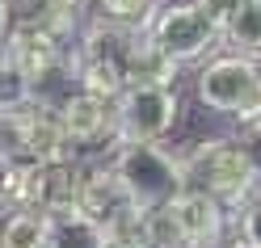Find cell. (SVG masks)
<instances>
[{
	"mask_svg": "<svg viewBox=\"0 0 261 248\" xmlns=\"http://www.w3.org/2000/svg\"><path fill=\"white\" fill-rule=\"evenodd\" d=\"M76 214L101 227L106 244H139V210L130 202L114 164H80Z\"/></svg>",
	"mask_w": 261,
	"mask_h": 248,
	"instance_id": "4",
	"label": "cell"
},
{
	"mask_svg": "<svg viewBox=\"0 0 261 248\" xmlns=\"http://www.w3.org/2000/svg\"><path fill=\"white\" fill-rule=\"evenodd\" d=\"M9 25H13V5H9V0H0V46H5Z\"/></svg>",
	"mask_w": 261,
	"mask_h": 248,
	"instance_id": "20",
	"label": "cell"
},
{
	"mask_svg": "<svg viewBox=\"0 0 261 248\" xmlns=\"http://www.w3.org/2000/svg\"><path fill=\"white\" fill-rule=\"evenodd\" d=\"M143 30L152 34V42L177 63H194L211 55L219 46V25L194 5V0H173V5H156L152 17L143 21Z\"/></svg>",
	"mask_w": 261,
	"mask_h": 248,
	"instance_id": "7",
	"label": "cell"
},
{
	"mask_svg": "<svg viewBox=\"0 0 261 248\" xmlns=\"http://www.w3.org/2000/svg\"><path fill=\"white\" fill-rule=\"evenodd\" d=\"M9 181H13V160L0 156V210H9Z\"/></svg>",
	"mask_w": 261,
	"mask_h": 248,
	"instance_id": "19",
	"label": "cell"
},
{
	"mask_svg": "<svg viewBox=\"0 0 261 248\" xmlns=\"http://www.w3.org/2000/svg\"><path fill=\"white\" fill-rule=\"evenodd\" d=\"M194 97L198 105L219 114V118H232L236 126L257 118L261 109V68L253 55H240V51H227L206 59L198 76H194Z\"/></svg>",
	"mask_w": 261,
	"mask_h": 248,
	"instance_id": "3",
	"label": "cell"
},
{
	"mask_svg": "<svg viewBox=\"0 0 261 248\" xmlns=\"http://www.w3.org/2000/svg\"><path fill=\"white\" fill-rule=\"evenodd\" d=\"M55 114H59L63 130H68L76 156H80V152H101V147L114 152V147L122 143L110 97H97V93H89V89H72V93L55 105Z\"/></svg>",
	"mask_w": 261,
	"mask_h": 248,
	"instance_id": "8",
	"label": "cell"
},
{
	"mask_svg": "<svg viewBox=\"0 0 261 248\" xmlns=\"http://www.w3.org/2000/svg\"><path fill=\"white\" fill-rule=\"evenodd\" d=\"M9 5H13V0H9Z\"/></svg>",
	"mask_w": 261,
	"mask_h": 248,
	"instance_id": "22",
	"label": "cell"
},
{
	"mask_svg": "<svg viewBox=\"0 0 261 248\" xmlns=\"http://www.w3.org/2000/svg\"><path fill=\"white\" fill-rule=\"evenodd\" d=\"M181 173H186V185L206 189L227 210H236L261 181V169L249 156V147L240 143V135L198 139L190 152H181Z\"/></svg>",
	"mask_w": 261,
	"mask_h": 248,
	"instance_id": "2",
	"label": "cell"
},
{
	"mask_svg": "<svg viewBox=\"0 0 261 248\" xmlns=\"http://www.w3.org/2000/svg\"><path fill=\"white\" fill-rule=\"evenodd\" d=\"M257 118H261V109H257Z\"/></svg>",
	"mask_w": 261,
	"mask_h": 248,
	"instance_id": "21",
	"label": "cell"
},
{
	"mask_svg": "<svg viewBox=\"0 0 261 248\" xmlns=\"http://www.w3.org/2000/svg\"><path fill=\"white\" fill-rule=\"evenodd\" d=\"M232 236V214L206 189L181 185L169 202L139 214V244H223Z\"/></svg>",
	"mask_w": 261,
	"mask_h": 248,
	"instance_id": "1",
	"label": "cell"
},
{
	"mask_svg": "<svg viewBox=\"0 0 261 248\" xmlns=\"http://www.w3.org/2000/svg\"><path fill=\"white\" fill-rule=\"evenodd\" d=\"M114 173L122 177L135 210H152L186 185L181 173V152H169L165 143H118L114 147Z\"/></svg>",
	"mask_w": 261,
	"mask_h": 248,
	"instance_id": "5",
	"label": "cell"
},
{
	"mask_svg": "<svg viewBox=\"0 0 261 248\" xmlns=\"http://www.w3.org/2000/svg\"><path fill=\"white\" fill-rule=\"evenodd\" d=\"M240 143L249 147V156L257 160V169H261V118H249V122H240Z\"/></svg>",
	"mask_w": 261,
	"mask_h": 248,
	"instance_id": "17",
	"label": "cell"
},
{
	"mask_svg": "<svg viewBox=\"0 0 261 248\" xmlns=\"http://www.w3.org/2000/svg\"><path fill=\"white\" fill-rule=\"evenodd\" d=\"M97 17H110V21H122V25H143L152 17L156 0H89Z\"/></svg>",
	"mask_w": 261,
	"mask_h": 248,
	"instance_id": "14",
	"label": "cell"
},
{
	"mask_svg": "<svg viewBox=\"0 0 261 248\" xmlns=\"http://www.w3.org/2000/svg\"><path fill=\"white\" fill-rule=\"evenodd\" d=\"M89 0H13V17H34L42 25H51L59 38H76L80 34V13Z\"/></svg>",
	"mask_w": 261,
	"mask_h": 248,
	"instance_id": "11",
	"label": "cell"
},
{
	"mask_svg": "<svg viewBox=\"0 0 261 248\" xmlns=\"http://www.w3.org/2000/svg\"><path fill=\"white\" fill-rule=\"evenodd\" d=\"M232 231H236V240L261 248V185L236 206V223H232Z\"/></svg>",
	"mask_w": 261,
	"mask_h": 248,
	"instance_id": "16",
	"label": "cell"
},
{
	"mask_svg": "<svg viewBox=\"0 0 261 248\" xmlns=\"http://www.w3.org/2000/svg\"><path fill=\"white\" fill-rule=\"evenodd\" d=\"M30 101H38L34 85H30V76H21L13 63L0 59V114H5V109H25Z\"/></svg>",
	"mask_w": 261,
	"mask_h": 248,
	"instance_id": "13",
	"label": "cell"
},
{
	"mask_svg": "<svg viewBox=\"0 0 261 248\" xmlns=\"http://www.w3.org/2000/svg\"><path fill=\"white\" fill-rule=\"evenodd\" d=\"M25 152L38 164L80 160L72 139H68V130L59 122V114H55V105H46V101H30L25 105Z\"/></svg>",
	"mask_w": 261,
	"mask_h": 248,
	"instance_id": "9",
	"label": "cell"
},
{
	"mask_svg": "<svg viewBox=\"0 0 261 248\" xmlns=\"http://www.w3.org/2000/svg\"><path fill=\"white\" fill-rule=\"evenodd\" d=\"M114 122L122 143H165L181 122V97L177 85H126L114 97Z\"/></svg>",
	"mask_w": 261,
	"mask_h": 248,
	"instance_id": "6",
	"label": "cell"
},
{
	"mask_svg": "<svg viewBox=\"0 0 261 248\" xmlns=\"http://www.w3.org/2000/svg\"><path fill=\"white\" fill-rule=\"evenodd\" d=\"M194 5H198V9L206 13V17H211V21H215L219 30H223V21H227V13H232V9H236V0H194Z\"/></svg>",
	"mask_w": 261,
	"mask_h": 248,
	"instance_id": "18",
	"label": "cell"
},
{
	"mask_svg": "<svg viewBox=\"0 0 261 248\" xmlns=\"http://www.w3.org/2000/svg\"><path fill=\"white\" fill-rule=\"evenodd\" d=\"M0 244L5 248L55 244V214H46L38 206H9V214L0 210Z\"/></svg>",
	"mask_w": 261,
	"mask_h": 248,
	"instance_id": "10",
	"label": "cell"
},
{
	"mask_svg": "<svg viewBox=\"0 0 261 248\" xmlns=\"http://www.w3.org/2000/svg\"><path fill=\"white\" fill-rule=\"evenodd\" d=\"M219 46L240 55H261V0H236L219 30Z\"/></svg>",
	"mask_w": 261,
	"mask_h": 248,
	"instance_id": "12",
	"label": "cell"
},
{
	"mask_svg": "<svg viewBox=\"0 0 261 248\" xmlns=\"http://www.w3.org/2000/svg\"><path fill=\"white\" fill-rule=\"evenodd\" d=\"M0 156L5 160H30L25 152V109H5L0 114Z\"/></svg>",
	"mask_w": 261,
	"mask_h": 248,
	"instance_id": "15",
	"label": "cell"
}]
</instances>
